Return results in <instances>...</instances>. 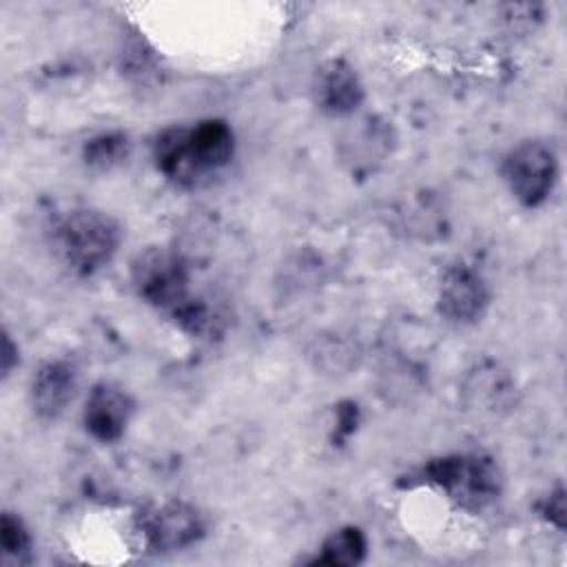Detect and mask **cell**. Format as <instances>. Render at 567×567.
Here are the masks:
<instances>
[{"mask_svg": "<svg viewBox=\"0 0 567 567\" xmlns=\"http://www.w3.org/2000/svg\"><path fill=\"white\" fill-rule=\"evenodd\" d=\"M235 133L226 120L208 117L190 126H168L153 142L157 171L179 188H197L230 164Z\"/></svg>", "mask_w": 567, "mask_h": 567, "instance_id": "1", "label": "cell"}, {"mask_svg": "<svg viewBox=\"0 0 567 567\" xmlns=\"http://www.w3.org/2000/svg\"><path fill=\"white\" fill-rule=\"evenodd\" d=\"M122 241L120 224L97 208H73L55 219L51 246L55 257L78 277L106 268Z\"/></svg>", "mask_w": 567, "mask_h": 567, "instance_id": "2", "label": "cell"}, {"mask_svg": "<svg viewBox=\"0 0 567 567\" xmlns=\"http://www.w3.org/2000/svg\"><path fill=\"white\" fill-rule=\"evenodd\" d=\"M421 478L445 492L467 512L489 507L503 492V474L494 458L483 454H447L432 458Z\"/></svg>", "mask_w": 567, "mask_h": 567, "instance_id": "3", "label": "cell"}, {"mask_svg": "<svg viewBox=\"0 0 567 567\" xmlns=\"http://www.w3.org/2000/svg\"><path fill=\"white\" fill-rule=\"evenodd\" d=\"M501 175L520 206L538 208L551 197L558 182L556 151L543 140H525L503 157Z\"/></svg>", "mask_w": 567, "mask_h": 567, "instance_id": "4", "label": "cell"}, {"mask_svg": "<svg viewBox=\"0 0 567 567\" xmlns=\"http://www.w3.org/2000/svg\"><path fill=\"white\" fill-rule=\"evenodd\" d=\"M131 281L140 299L173 312L190 299V275L186 261L171 248L151 246L131 264Z\"/></svg>", "mask_w": 567, "mask_h": 567, "instance_id": "5", "label": "cell"}, {"mask_svg": "<svg viewBox=\"0 0 567 567\" xmlns=\"http://www.w3.org/2000/svg\"><path fill=\"white\" fill-rule=\"evenodd\" d=\"M206 534L202 512L184 501H168L140 520L142 545L151 554H173L199 543Z\"/></svg>", "mask_w": 567, "mask_h": 567, "instance_id": "6", "label": "cell"}, {"mask_svg": "<svg viewBox=\"0 0 567 567\" xmlns=\"http://www.w3.org/2000/svg\"><path fill=\"white\" fill-rule=\"evenodd\" d=\"M489 286L483 275L467 264H452L443 270L436 306L443 319L456 326H470L483 319L489 308Z\"/></svg>", "mask_w": 567, "mask_h": 567, "instance_id": "7", "label": "cell"}, {"mask_svg": "<svg viewBox=\"0 0 567 567\" xmlns=\"http://www.w3.org/2000/svg\"><path fill=\"white\" fill-rule=\"evenodd\" d=\"M135 414L133 396L109 381L95 383L86 394L82 423L89 436L100 443H115L124 436L131 419Z\"/></svg>", "mask_w": 567, "mask_h": 567, "instance_id": "8", "label": "cell"}, {"mask_svg": "<svg viewBox=\"0 0 567 567\" xmlns=\"http://www.w3.org/2000/svg\"><path fill=\"white\" fill-rule=\"evenodd\" d=\"M78 390V370L71 361L51 359L44 361L29 385V401L38 419L55 421L60 419Z\"/></svg>", "mask_w": 567, "mask_h": 567, "instance_id": "9", "label": "cell"}, {"mask_svg": "<svg viewBox=\"0 0 567 567\" xmlns=\"http://www.w3.org/2000/svg\"><path fill=\"white\" fill-rule=\"evenodd\" d=\"M312 93L317 106L334 117L354 113L365 100L363 84L352 64H348L346 60L326 62L315 75Z\"/></svg>", "mask_w": 567, "mask_h": 567, "instance_id": "10", "label": "cell"}, {"mask_svg": "<svg viewBox=\"0 0 567 567\" xmlns=\"http://www.w3.org/2000/svg\"><path fill=\"white\" fill-rule=\"evenodd\" d=\"M315 563L330 567H352L363 563L368 554V538L361 527L346 525L334 529L319 547Z\"/></svg>", "mask_w": 567, "mask_h": 567, "instance_id": "11", "label": "cell"}, {"mask_svg": "<svg viewBox=\"0 0 567 567\" xmlns=\"http://www.w3.org/2000/svg\"><path fill=\"white\" fill-rule=\"evenodd\" d=\"M131 155V140L122 131H104L93 135L82 146V159L89 168L111 171L124 164Z\"/></svg>", "mask_w": 567, "mask_h": 567, "instance_id": "12", "label": "cell"}, {"mask_svg": "<svg viewBox=\"0 0 567 567\" xmlns=\"http://www.w3.org/2000/svg\"><path fill=\"white\" fill-rule=\"evenodd\" d=\"M0 549H2L4 563L24 565L31 560V551H33L31 532L24 525V520L13 512H4L0 518Z\"/></svg>", "mask_w": 567, "mask_h": 567, "instance_id": "13", "label": "cell"}, {"mask_svg": "<svg viewBox=\"0 0 567 567\" xmlns=\"http://www.w3.org/2000/svg\"><path fill=\"white\" fill-rule=\"evenodd\" d=\"M538 514H540V518H545L549 525H554L558 532L565 529L567 505H565V489H563V485H558L556 489H551V492L538 503Z\"/></svg>", "mask_w": 567, "mask_h": 567, "instance_id": "14", "label": "cell"}, {"mask_svg": "<svg viewBox=\"0 0 567 567\" xmlns=\"http://www.w3.org/2000/svg\"><path fill=\"white\" fill-rule=\"evenodd\" d=\"M20 354H18V346L11 341V334L4 332L2 334V377H9L11 370L18 365Z\"/></svg>", "mask_w": 567, "mask_h": 567, "instance_id": "15", "label": "cell"}]
</instances>
